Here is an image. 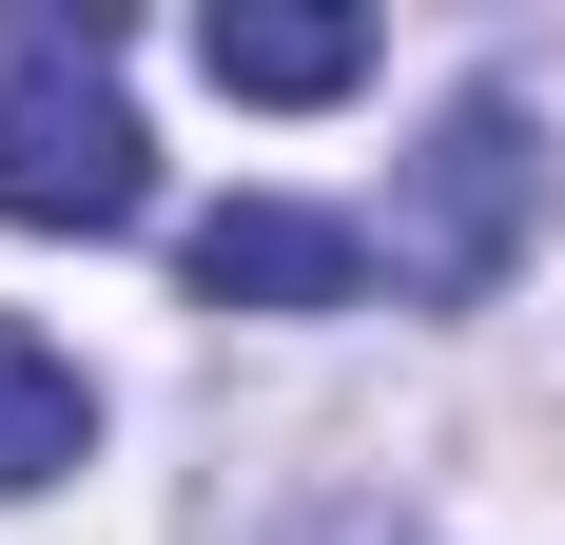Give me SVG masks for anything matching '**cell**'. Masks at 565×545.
<instances>
[{"label":"cell","mask_w":565,"mask_h":545,"mask_svg":"<svg viewBox=\"0 0 565 545\" xmlns=\"http://www.w3.org/2000/svg\"><path fill=\"white\" fill-rule=\"evenodd\" d=\"M546 215H565V157H546V117H526L508 78H468V98L429 117L409 195H391V292L468 312V292H508V254H526Z\"/></svg>","instance_id":"obj_2"},{"label":"cell","mask_w":565,"mask_h":545,"mask_svg":"<svg viewBox=\"0 0 565 545\" xmlns=\"http://www.w3.org/2000/svg\"><path fill=\"white\" fill-rule=\"evenodd\" d=\"M78 448H98V389H78V351L0 312V506H20V488H58Z\"/></svg>","instance_id":"obj_5"},{"label":"cell","mask_w":565,"mask_h":545,"mask_svg":"<svg viewBox=\"0 0 565 545\" xmlns=\"http://www.w3.org/2000/svg\"><path fill=\"white\" fill-rule=\"evenodd\" d=\"M0 215L20 234H137L157 215V137L117 98L98 20H20V58H0Z\"/></svg>","instance_id":"obj_1"},{"label":"cell","mask_w":565,"mask_h":545,"mask_svg":"<svg viewBox=\"0 0 565 545\" xmlns=\"http://www.w3.org/2000/svg\"><path fill=\"white\" fill-rule=\"evenodd\" d=\"M195 58H215V98L312 117V98H351V78H371V20H332V0H215V20H195Z\"/></svg>","instance_id":"obj_4"},{"label":"cell","mask_w":565,"mask_h":545,"mask_svg":"<svg viewBox=\"0 0 565 545\" xmlns=\"http://www.w3.org/2000/svg\"><path fill=\"white\" fill-rule=\"evenodd\" d=\"M175 272H195V312H351L371 292V234L312 215V195H215L175 234Z\"/></svg>","instance_id":"obj_3"}]
</instances>
